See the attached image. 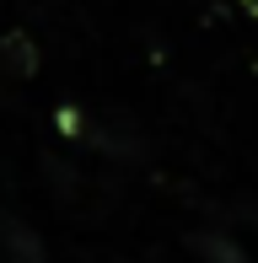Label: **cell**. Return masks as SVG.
I'll list each match as a JSON object with an SVG mask.
<instances>
[{"mask_svg":"<svg viewBox=\"0 0 258 263\" xmlns=\"http://www.w3.org/2000/svg\"><path fill=\"white\" fill-rule=\"evenodd\" d=\"M0 70L16 76V81H32L43 70V49L27 38V32H6V38H0Z\"/></svg>","mask_w":258,"mask_h":263,"instance_id":"6da1fadb","label":"cell"},{"mask_svg":"<svg viewBox=\"0 0 258 263\" xmlns=\"http://www.w3.org/2000/svg\"><path fill=\"white\" fill-rule=\"evenodd\" d=\"M0 247L11 253V263H49L43 258V236L32 226H22L16 215H0Z\"/></svg>","mask_w":258,"mask_h":263,"instance_id":"7a4b0ae2","label":"cell"}]
</instances>
